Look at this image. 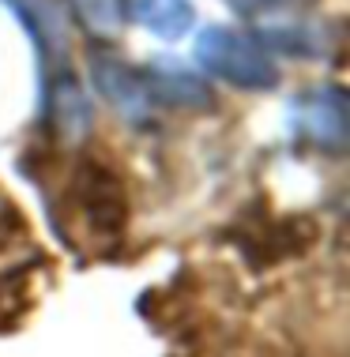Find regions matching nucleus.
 Wrapping results in <instances>:
<instances>
[{"instance_id":"39448f33","label":"nucleus","mask_w":350,"mask_h":357,"mask_svg":"<svg viewBox=\"0 0 350 357\" xmlns=\"http://www.w3.org/2000/svg\"><path fill=\"white\" fill-rule=\"evenodd\" d=\"M91 75L99 94L110 98L117 113H124L129 121H147L151 98L143 91V79L136 68H129L124 61H113V56H91Z\"/></svg>"},{"instance_id":"423d86ee","label":"nucleus","mask_w":350,"mask_h":357,"mask_svg":"<svg viewBox=\"0 0 350 357\" xmlns=\"http://www.w3.org/2000/svg\"><path fill=\"white\" fill-rule=\"evenodd\" d=\"M143 91H147L151 105H173V109H200L211 105V91L196 72L181 68V64H151L140 72Z\"/></svg>"},{"instance_id":"f257e3e1","label":"nucleus","mask_w":350,"mask_h":357,"mask_svg":"<svg viewBox=\"0 0 350 357\" xmlns=\"http://www.w3.org/2000/svg\"><path fill=\"white\" fill-rule=\"evenodd\" d=\"M196 61L200 68L241 86V91H271L279 83V68L268 56L264 42L226 31V26H207L196 38Z\"/></svg>"},{"instance_id":"7ed1b4c3","label":"nucleus","mask_w":350,"mask_h":357,"mask_svg":"<svg viewBox=\"0 0 350 357\" xmlns=\"http://www.w3.org/2000/svg\"><path fill=\"white\" fill-rule=\"evenodd\" d=\"M72 211L83 218L87 234H102L113 237L124 226V192L121 181L113 177L105 166H83L75 177V192H72ZM75 218V222H80Z\"/></svg>"},{"instance_id":"9d476101","label":"nucleus","mask_w":350,"mask_h":357,"mask_svg":"<svg viewBox=\"0 0 350 357\" xmlns=\"http://www.w3.org/2000/svg\"><path fill=\"white\" fill-rule=\"evenodd\" d=\"M241 15H264V12H279V8H294L301 0H230Z\"/></svg>"},{"instance_id":"0eeeda50","label":"nucleus","mask_w":350,"mask_h":357,"mask_svg":"<svg viewBox=\"0 0 350 357\" xmlns=\"http://www.w3.org/2000/svg\"><path fill=\"white\" fill-rule=\"evenodd\" d=\"M45 117H50L53 132L64 139H80L91 124V102H87L80 79L72 72H57L45 91Z\"/></svg>"},{"instance_id":"f03ea898","label":"nucleus","mask_w":350,"mask_h":357,"mask_svg":"<svg viewBox=\"0 0 350 357\" xmlns=\"http://www.w3.org/2000/svg\"><path fill=\"white\" fill-rule=\"evenodd\" d=\"M290 124L316 151L339 154L350 136V113H347L343 86H316V91L298 94L294 109H290Z\"/></svg>"},{"instance_id":"6e6552de","label":"nucleus","mask_w":350,"mask_h":357,"mask_svg":"<svg viewBox=\"0 0 350 357\" xmlns=\"http://www.w3.org/2000/svg\"><path fill=\"white\" fill-rule=\"evenodd\" d=\"M124 19L147 26L159 38L177 42L192 31V4L189 0H121Z\"/></svg>"},{"instance_id":"20e7f679","label":"nucleus","mask_w":350,"mask_h":357,"mask_svg":"<svg viewBox=\"0 0 350 357\" xmlns=\"http://www.w3.org/2000/svg\"><path fill=\"white\" fill-rule=\"evenodd\" d=\"M8 8L15 12V19L27 26L31 34L38 56H42L45 72H64V23H61V12H57L53 0H4Z\"/></svg>"},{"instance_id":"1a4fd4ad","label":"nucleus","mask_w":350,"mask_h":357,"mask_svg":"<svg viewBox=\"0 0 350 357\" xmlns=\"http://www.w3.org/2000/svg\"><path fill=\"white\" fill-rule=\"evenodd\" d=\"M72 12L94 38H113L124 23L121 0H72Z\"/></svg>"}]
</instances>
